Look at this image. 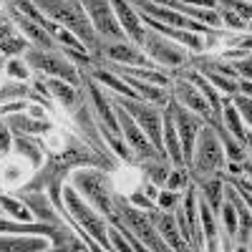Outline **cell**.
I'll list each match as a JSON object with an SVG mask.
<instances>
[{
  "label": "cell",
  "instance_id": "obj_1",
  "mask_svg": "<svg viewBox=\"0 0 252 252\" xmlns=\"http://www.w3.org/2000/svg\"><path fill=\"white\" fill-rule=\"evenodd\" d=\"M35 8L43 13L48 20L53 23L68 28L83 46H86L89 53H101V43H98V35L91 26V20L83 10L81 0H33Z\"/></svg>",
  "mask_w": 252,
  "mask_h": 252
},
{
  "label": "cell",
  "instance_id": "obj_2",
  "mask_svg": "<svg viewBox=\"0 0 252 252\" xmlns=\"http://www.w3.org/2000/svg\"><path fill=\"white\" fill-rule=\"evenodd\" d=\"M63 207L68 209L81 235H89L94 242H98L101 250H111L109 235H106V217L96 207H89L86 199H81L76 187H63Z\"/></svg>",
  "mask_w": 252,
  "mask_h": 252
},
{
  "label": "cell",
  "instance_id": "obj_3",
  "mask_svg": "<svg viewBox=\"0 0 252 252\" xmlns=\"http://www.w3.org/2000/svg\"><path fill=\"white\" fill-rule=\"evenodd\" d=\"M187 166H189V172H192L197 179L220 174L224 169V152H222V144L217 139V131H215L212 124H202Z\"/></svg>",
  "mask_w": 252,
  "mask_h": 252
},
{
  "label": "cell",
  "instance_id": "obj_4",
  "mask_svg": "<svg viewBox=\"0 0 252 252\" xmlns=\"http://www.w3.org/2000/svg\"><path fill=\"white\" fill-rule=\"evenodd\" d=\"M114 212L119 215V220L129 227V232L144 245V250H154V252H161V250H169L166 242L159 237L157 227L149 217V212H141V209L131 207L129 199L124 197H114Z\"/></svg>",
  "mask_w": 252,
  "mask_h": 252
},
{
  "label": "cell",
  "instance_id": "obj_5",
  "mask_svg": "<svg viewBox=\"0 0 252 252\" xmlns=\"http://www.w3.org/2000/svg\"><path fill=\"white\" fill-rule=\"evenodd\" d=\"M26 63L31 68L46 73V76H53V78H61L71 83V86H81V76L76 71L73 63L63 56V53H56V51H40V48H33L28 46L26 48Z\"/></svg>",
  "mask_w": 252,
  "mask_h": 252
},
{
  "label": "cell",
  "instance_id": "obj_6",
  "mask_svg": "<svg viewBox=\"0 0 252 252\" xmlns=\"http://www.w3.org/2000/svg\"><path fill=\"white\" fill-rule=\"evenodd\" d=\"M71 179H73V187L98 209L103 217L106 220L114 217V194L109 192L106 177H103L101 172H96V169H76Z\"/></svg>",
  "mask_w": 252,
  "mask_h": 252
},
{
  "label": "cell",
  "instance_id": "obj_7",
  "mask_svg": "<svg viewBox=\"0 0 252 252\" xmlns=\"http://www.w3.org/2000/svg\"><path fill=\"white\" fill-rule=\"evenodd\" d=\"M114 101H119L121 106L131 114V119L141 126V131L146 134V139H149L154 144V149L164 157V144H161V114H159V106H154V103L144 101V98H121L116 96Z\"/></svg>",
  "mask_w": 252,
  "mask_h": 252
},
{
  "label": "cell",
  "instance_id": "obj_8",
  "mask_svg": "<svg viewBox=\"0 0 252 252\" xmlns=\"http://www.w3.org/2000/svg\"><path fill=\"white\" fill-rule=\"evenodd\" d=\"M141 48L146 51V58H149L154 66L159 63V66H166V68H177V66H184V63L189 61L187 48H182L179 43H174V40H169V38H164L161 33H157L152 28H146Z\"/></svg>",
  "mask_w": 252,
  "mask_h": 252
},
{
  "label": "cell",
  "instance_id": "obj_9",
  "mask_svg": "<svg viewBox=\"0 0 252 252\" xmlns=\"http://www.w3.org/2000/svg\"><path fill=\"white\" fill-rule=\"evenodd\" d=\"M83 10H86L91 26L98 35V40H126L119 20L114 15V8H111V0H81Z\"/></svg>",
  "mask_w": 252,
  "mask_h": 252
},
{
  "label": "cell",
  "instance_id": "obj_10",
  "mask_svg": "<svg viewBox=\"0 0 252 252\" xmlns=\"http://www.w3.org/2000/svg\"><path fill=\"white\" fill-rule=\"evenodd\" d=\"M111 106H114V114H116V121H119V129H121L124 141L129 144L139 157H144L146 161H149V159H159L161 154L154 149V144L146 139V134L141 131V126L131 119V114L126 111L119 101H111ZM161 159H164V157H161Z\"/></svg>",
  "mask_w": 252,
  "mask_h": 252
},
{
  "label": "cell",
  "instance_id": "obj_11",
  "mask_svg": "<svg viewBox=\"0 0 252 252\" xmlns=\"http://www.w3.org/2000/svg\"><path fill=\"white\" fill-rule=\"evenodd\" d=\"M169 111H172V119H174V126H177V134H179V141H182V154H184V164H189V157H192V149H194V139L202 129V116L184 109L179 101L169 98Z\"/></svg>",
  "mask_w": 252,
  "mask_h": 252
},
{
  "label": "cell",
  "instance_id": "obj_12",
  "mask_svg": "<svg viewBox=\"0 0 252 252\" xmlns=\"http://www.w3.org/2000/svg\"><path fill=\"white\" fill-rule=\"evenodd\" d=\"M101 53L106 56L111 63H116V66H146V68H154V63L146 58V53L139 51L131 43H126V40H103Z\"/></svg>",
  "mask_w": 252,
  "mask_h": 252
},
{
  "label": "cell",
  "instance_id": "obj_13",
  "mask_svg": "<svg viewBox=\"0 0 252 252\" xmlns=\"http://www.w3.org/2000/svg\"><path fill=\"white\" fill-rule=\"evenodd\" d=\"M111 8H114V15H116V20H119L124 35H129V38L134 40V46L141 48L144 35H146V26L141 23L139 10L129 3V0H111Z\"/></svg>",
  "mask_w": 252,
  "mask_h": 252
},
{
  "label": "cell",
  "instance_id": "obj_14",
  "mask_svg": "<svg viewBox=\"0 0 252 252\" xmlns=\"http://www.w3.org/2000/svg\"><path fill=\"white\" fill-rule=\"evenodd\" d=\"M8 13H10V18H13L15 28L26 35V40H28L33 48H40V51H58V43L51 38V33H48L43 26H40V23L31 20L28 15H20V13L13 10L10 5H8Z\"/></svg>",
  "mask_w": 252,
  "mask_h": 252
},
{
  "label": "cell",
  "instance_id": "obj_15",
  "mask_svg": "<svg viewBox=\"0 0 252 252\" xmlns=\"http://www.w3.org/2000/svg\"><path fill=\"white\" fill-rule=\"evenodd\" d=\"M172 91H174V98L182 103L184 109L194 111V114H199L204 119H215L212 109H209V103L204 98V94L194 86V83H189L187 78H177V81H172Z\"/></svg>",
  "mask_w": 252,
  "mask_h": 252
},
{
  "label": "cell",
  "instance_id": "obj_16",
  "mask_svg": "<svg viewBox=\"0 0 252 252\" xmlns=\"http://www.w3.org/2000/svg\"><path fill=\"white\" fill-rule=\"evenodd\" d=\"M157 227V232L159 237L166 242V247L169 250H184L187 242L182 240V232H179V224H177V217L172 212H166V209H159V207H152V209H146Z\"/></svg>",
  "mask_w": 252,
  "mask_h": 252
},
{
  "label": "cell",
  "instance_id": "obj_17",
  "mask_svg": "<svg viewBox=\"0 0 252 252\" xmlns=\"http://www.w3.org/2000/svg\"><path fill=\"white\" fill-rule=\"evenodd\" d=\"M184 209V220H187V229H189V242L192 247L202 250L204 247V237H202V227H199V212H197V189L187 187V197L182 202Z\"/></svg>",
  "mask_w": 252,
  "mask_h": 252
},
{
  "label": "cell",
  "instance_id": "obj_18",
  "mask_svg": "<svg viewBox=\"0 0 252 252\" xmlns=\"http://www.w3.org/2000/svg\"><path fill=\"white\" fill-rule=\"evenodd\" d=\"M89 94H91V101H94V109H96V114H98V119H101L98 124H101L106 131H111V134H119V136H121V129H119V121H116V114H114L111 101L101 94V89L96 86L94 81L89 83Z\"/></svg>",
  "mask_w": 252,
  "mask_h": 252
},
{
  "label": "cell",
  "instance_id": "obj_19",
  "mask_svg": "<svg viewBox=\"0 0 252 252\" xmlns=\"http://www.w3.org/2000/svg\"><path fill=\"white\" fill-rule=\"evenodd\" d=\"M222 119H224V129L235 136L237 144H242L245 149H250V126H245L242 116L237 114V109L232 106L229 98H222V109H220Z\"/></svg>",
  "mask_w": 252,
  "mask_h": 252
},
{
  "label": "cell",
  "instance_id": "obj_20",
  "mask_svg": "<svg viewBox=\"0 0 252 252\" xmlns=\"http://www.w3.org/2000/svg\"><path fill=\"white\" fill-rule=\"evenodd\" d=\"M26 48H28L26 35L15 28V23H10V20L3 18V23H0V53L3 56H18Z\"/></svg>",
  "mask_w": 252,
  "mask_h": 252
},
{
  "label": "cell",
  "instance_id": "obj_21",
  "mask_svg": "<svg viewBox=\"0 0 252 252\" xmlns=\"http://www.w3.org/2000/svg\"><path fill=\"white\" fill-rule=\"evenodd\" d=\"M51 240H46V235H31V237H3L0 235V252H33V250H48Z\"/></svg>",
  "mask_w": 252,
  "mask_h": 252
},
{
  "label": "cell",
  "instance_id": "obj_22",
  "mask_svg": "<svg viewBox=\"0 0 252 252\" xmlns=\"http://www.w3.org/2000/svg\"><path fill=\"white\" fill-rule=\"evenodd\" d=\"M197 212H199V227H202V237H204V247L207 250H217V215L209 209V204L199 197L197 199Z\"/></svg>",
  "mask_w": 252,
  "mask_h": 252
},
{
  "label": "cell",
  "instance_id": "obj_23",
  "mask_svg": "<svg viewBox=\"0 0 252 252\" xmlns=\"http://www.w3.org/2000/svg\"><path fill=\"white\" fill-rule=\"evenodd\" d=\"M26 202V207L33 212V217H40L43 222H48V224H56V209L51 207V202L46 199V194H40V192H23V197H20Z\"/></svg>",
  "mask_w": 252,
  "mask_h": 252
},
{
  "label": "cell",
  "instance_id": "obj_24",
  "mask_svg": "<svg viewBox=\"0 0 252 252\" xmlns=\"http://www.w3.org/2000/svg\"><path fill=\"white\" fill-rule=\"evenodd\" d=\"M94 78H96V81H101V83H106V86H111L119 96H126V98H139V96H136V91H134L131 86H126V81H124L121 76H116L114 71H109V68H96V71H94Z\"/></svg>",
  "mask_w": 252,
  "mask_h": 252
},
{
  "label": "cell",
  "instance_id": "obj_25",
  "mask_svg": "<svg viewBox=\"0 0 252 252\" xmlns=\"http://www.w3.org/2000/svg\"><path fill=\"white\" fill-rule=\"evenodd\" d=\"M8 126L15 129V131H20V134H43V131L51 129V124L46 119L35 121L31 116H8Z\"/></svg>",
  "mask_w": 252,
  "mask_h": 252
},
{
  "label": "cell",
  "instance_id": "obj_26",
  "mask_svg": "<svg viewBox=\"0 0 252 252\" xmlns=\"http://www.w3.org/2000/svg\"><path fill=\"white\" fill-rule=\"evenodd\" d=\"M46 89H48L51 96H56V98L63 101V106H73V101H76V86H71V83L61 81V78L46 76Z\"/></svg>",
  "mask_w": 252,
  "mask_h": 252
},
{
  "label": "cell",
  "instance_id": "obj_27",
  "mask_svg": "<svg viewBox=\"0 0 252 252\" xmlns=\"http://www.w3.org/2000/svg\"><path fill=\"white\" fill-rule=\"evenodd\" d=\"M0 209H5V212L10 217H15L18 222H33L35 220L33 212L26 207V202H18V199H13L8 194H0Z\"/></svg>",
  "mask_w": 252,
  "mask_h": 252
},
{
  "label": "cell",
  "instance_id": "obj_28",
  "mask_svg": "<svg viewBox=\"0 0 252 252\" xmlns=\"http://www.w3.org/2000/svg\"><path fill=\"white\" fill-rule=\"evenodd\" d=\"M15 152H18L20 157L31 159V164H40V161H43V152H40V144L33 141V139H28L26 134H20V136L15 139Z\"/></svg>",
  "mask_w": 252,
  "mask_h": 252
},
{
  "label": "cell",
  "instance_id": "obj_29",
  "mask_svg": "<svg viewBox=\"0 0 252 252\" xmlns=\"http://www.w3.org/2000/svg\"><path fill=\"white\" fill-rule=\"evenodd\" d=\"M144 172H146V182H152V184H157V187H161L164 184V179H166V164H164V159L159 161V159H149V164H144Z\"/></svg>",
  "mask_w": 252,
  "mask_h": 252
},
{
  "label": "cell",
  "instance_id": "obj_30",
  "mask_svg": "<svg viewBox=\"0 0 252 252\" xmlns=\"http://www.w3.org/2000/svg\"><path fill=\"white\" fill-rule=\"evenodd\" d=\"M217 15H220V23H222V26H229V28H235V31H250V20H245V18L237 15L235 10H227V8L220 5Z\"/></svg>",
  "mask_w": 252,
  "mask_h": 252
},
{
  "label": "cell",
  "instance_id": "obj_31",
  "mask_svg": "<svg viewBox=\"0 0 252 252\" xmlns=\"http://www.w3.org/2000/svg\"><path fill=\"white\" fill-rule=\"evenodd\" d=\"M220 215H222V224H224V232L229 237H237V227H240V220H237V212L232 209V204L224 202L220 207Z\"/></svg>",
  "mask_w": 252,
  "mask_h": 252
},
{
  "label": "cell",
  "instance_id": "obj_32",
  "mask_svg": "<svg viewBox=\"0 0 252 252\" xmlns=\"http://www.w3.org/2000/svg\"><path fill=\"white\" fill-rule=\"evenodd\" d=\"M164 184H166V189H174V192H179V189H187V187H189V172L184 169V166H177L174 172L166 174Z\"/></svg>",
  "mask_w": 252,
  "mask_h": 252
},
{
  "label": "cell",
  "instance_id": "obj_33",
  "mask_svg": "<svg viewBox=\"0 0 252 252\" xmlns=\"http://www.w3.org/2000/svg\"><path fill=\"white\" fill-rule=\"evenodd\" d=\"M232 106H235L237 114L242 116L245 126H250V124H252V103H250V96H245V94H235Z\"/></svg>",
  "mask_w": 252,
  "mask_h": 252
},
{
  "label": "cell",
  "instance_id": "obj_34",
  "mask_svg": "<svg viewBox=\"0 0 252 252\" xmlns=\"http://www.w3.org/2000/svg\"><path fill=\"white\" fill-rule=\"evenodd\" d=\"M154 202H157L159 209H166V212H172V209L182 202V197H179V192H174V189H164V192L157 194Z\"/></svg>",
  "mask_w": 252,
  "mask_h": 252
},
{
  "label": "cell",
  "instance_id": "obj_35",
  "mask_svg": "<svg viewBox=\"0 0 252 252\" xmlns=\"http://www.w3.org/2000/svg\"><path fill=\"white\" fill-rule=\"evenodd\" d=\"M5 71H8V76H10V78H20V81H28V76H31L28 63H26V61H20V58H10Z\"/></svg>",
  "mask_w": 252,
  "mask_h": 252
},
{
  "label": "cell",
  "instance_id": "obj_36",
  "mask_svg": "<svg viewBox=\"0 0 252 252\" xmlns=\"http://www.w3.org/2000/svg\"><path fill=\"white\" fill-rule=\"evenodd\" d=\"M217 5H222L227 10H235L237 15L250 20V0H217Z\"/></svg>",
  "mask_w": 252,
  "mask_h": 252
},
{
  "label": "cell",
  "instance_id": "obj_37",
  "mask_svg": "<svg viewBox=\"0 0 252 252\" xmlns=\"http://www.w3.org/2000/svg\"><path fill=\"white\" fill-rule=\"evenodd\" d=\"M10 146H13V139H10V126H8V121L0 119V154H8V152H10Z\"/></svg>",
  "mask_w": 252,
  "mask_h": 252
},
{
  "label": "cell",
  "instance_id": "obj_38",
  "mask_svg": "<svg viewBox=\"0 0 252 252\" xmlns=\"http://www.w3.org/2000/svg\"><path fill=\"white\" fill-rule=\"evenodd\" d=\"M232 68L237 73V78H250V56H242L240 61H232Z\"/></svg>",
  "mask_w": 252,
  "mask_h": 252
},
{
  "label": "cell",
  "instance_id": "obj_39",
  "mask_svg": "<svg viewBox=\"0 0 252 252\" xmlns=\"http://www.w3.org/2000/svg\"><path fill=\"white\" fill-rule=\"evenodd\" d=\"M172 3L194 5V8H215V10H217V0H172Z\"/></svg>",
  "mask_w": 252,
  "mask_h": 252
},
{
  "label": "cell",
  "instance_id": "obj_40",
  "mask_svg": "<svg viewBox=\"0 0 252 252\" xmlns=\"http://www.w3.org/2000/svg\"><path fill=\"white\" fill-rule=\"evenodd\" d=\"M131 202H134L136 207H141V209H152V207H157L146 194H131Z\"/></svg>",
  "mask_w": 252,
  "mask_h": 252
},
{
  "label": "cell",
  "instance_id": "obj_41",
  "mask_svg": "<svg viewBox=\"0 0 252 252\" xmlns=\"http://www.w3.org/2000/svg\"><path fill=\"white\" fill-rule=\"evenodd\" d=\"M23 109H28V103H26V101H15V103H10V106H3V109H0V114H3V116H10V114L23 111Z\"/></svg>",
  "mask_w": 252,
  "mask_h": 252
},
{
  "label": "cell",
  "instance_id": "obj_42",
  "mask_svg": "<svg viewBox=\"0 0 252 252\" xmlns=\"http://www.w3.org/2000/svg\"><path fill=\"white\" fill-rule=\"evenodd\" d=\"M28 111H31V116H33V119H38V116L43 119V111H40L38 106H28Z\"/></svg>",
  "mask_w": 252,
  "mask_h": 252
},
{
  "label": "cell",
  "instance_id": "obj_43",
  "mask_svg": "<svg viewBox=\"0 0 252 252\" xmlns=\"http://www.w3.org/2000/svg\"><path fill=\"white\" fill-rule=\"evenodd\" d=\"M0 56H3V53H0ZM0 68H3V58H0Z\"/></svg>",
  "mask_w": 252,
  "mask_h": 252
}]
</instances>
